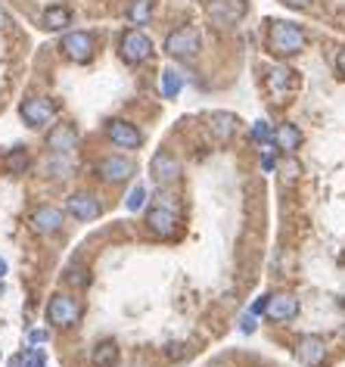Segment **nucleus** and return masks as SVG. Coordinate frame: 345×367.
Instances as JSON below:
<instances>
[{
  "label": "nucleus",
  "instance_id": "nucleus-25",
  "mask_svg": "<svg viewBox=\"0 0 345 367\" xmlns=\"http://www.w3.org/2000/svg\"><path fill=\"white\" fill-rule=\"evenodd\" d=\"M66 280H68L72 286H78V290H84V286H90V271H88L84 265H68Z\"/></svg>",
  "mask_w": 345,
  "mask_h": 367
},
{
  "label": "nucleus",
  "instance_id": "nucleus-26",
  "mask_svg": "<svg viewBox=\"0 0 345 367\" xmlns=\"http://www.w3.org/2000/svg\"><path fill=\"white\" fill-rule=\"evenodd\" d=\"M143 203H146V187L143 184H137V187H131L128 199H125V205H128V212H140Z\"/></svg>",
  "mask_w": 345,
  "mask_h": 367
},
{
  "label": "nucleus",
  "instance_id": "nucleus-20",
  "mask_svg": "<svg viewBox=\"0 0 345 367\" xmlns=\"http://www.w3.org/2000/svg\"><path fill=\"white\" fill-rule=\"evenodd\" d=\"M90 361H94V367H115L118 364V346L112 340L97 342L94 352H90Z\"/></svg>",
  "mask_w": 345,
  "mask_h": 367
},
{
  "label": "nucleus",
  "instance_id": "nucleus-33",
  "mask_svg": "<svg viewBox=\"0 0 345 367\" xmlns=\"http://www.w3.org/2000/svg\"><path fill=\"white\" fill-rule=\"evenodd\" d=\"M165 355H168V358H183L187 352H183V346H168L165 349Z\"/></svg>",
  "mask_w": 345,
  "mask_h": 367
},
{
  "label": "nucleus",
  "instance_id": "nucleus-6",
  "mask_svg": "<svg viewBox=\"0 0 345 367\" xmlns=\"http://www.w3.org/2000/svg\"><path fill=\"white\" fill-rule=\"evenodd\" d=\"M181 159L175 156V153L168 150H159L156 156H153V162H149V175H153V181L159 184V187H171V184L181 181Z\"/></svg>",
  "mask_w": 345,
  "mask_h": 367
},
{
  "label": "nucleus",
  "instance_id": "nucleus-37",
  "mask_svg": "<svg viewBox=\"0 0 345 367\" xmlns=\"http://www.w3.org/2000/svg\"><path fill=\"white\" fill-rule=\"evenodd\" d=\"M3 274H7V262L0 259V280H3Z\"/></svg>",
  "mask_w": 345,
  "mask_h": 367
},
{
  "label": "nucleus",
  "instance_id": "nucleus-30",
  "mask_svg": "<svg viewBox=\"0 0 345 367\" xmlns=\"http://www.w3.org/2000/svg\"><path fill=\"white\" fill-rule=\"evenodd\" d=\"M333 66H336L339 78L345 81V47H342V50H336V60H333Z\"/></svg>",
  "mask_w": 345,
  "mask_h": 367
},
{
  "label": "nucleus",
  "instance_id": "nucleus-12",
  "mask_svg": "<svg viewBox=\"0 0 345 367\" xmlns=\"http://www.w3.org/2000/svg\"><path fill=\"white\" fill-rule=\"evenodd\" d=\"M296 358L305 367H320L327 361V342L324 336H302L296 346Z\"/></svg>",
  "mask_w": 345,
  "mask_h": 367
},
{
  "label": "nucleus",
  "instance_id": "nucleus-3",
  "mask_svg": "<svg viewBox=\"0 0 345 367\" xmlns=\"http://www.w3.org/2000/svg\"><path fill=\"white\" fill-rule=\"evenodd\" d=\"M47 320L56 327V330H68V327H75L78 320H81V305H78V299H72V296H66V292H56L53 299L47 302Z\"/></svg>",
  "mask_w": 345,
  "mask_h": 367
},
{
  "label": "nucleus",
  "instance_id": "nucleus-18",
  "mask_svg": "<svg viewBox=\"0 0 345 367\" xmlns=\"http://www.w3.org/2000/svg\"><path fill=\"white\" fill-rule=\"evenodd\" d=\"M292 84H296V72L286 66H277L271 68V75H268V90H271L274 97H286L292 90Z\"/></svg>",
  "mask_w": 345,
  "mask_h": 367
},
{
  "label": "nucleus",
  "instance_id": "nucleus-28",
  "mask_svg": "<svg viewBox=\"0 0 345 367\" xmlns=\"http://www.w3.org/2000/svg\"><path fill=\"white\" fill-rule=\"evenodd\" d=\"M280 171H283V181H296V177L302 175V165L290 156V159H283V162H280Z\"/></svg>",
  "mask_w": 345,
  "mask_h": 367
},
{
  "label": "nucleus",
  "instance_id": "nucleus-16",
  "mask_svg": "<svg viewBox=\"0 0 345 367\" xmlns=\"http://www.w3.org/2000/svg\"><path fill=\"white\" fill-rule=\"evenodd\" d=\"M68 215H75L78 221H94V218H100V199L94 197V193H72L66 203Z\"/></svg>",
  "mask_w": 345,
  "mask_h": 367
},
{
  "label": "nucleus",
  "instance_id": "nucleus-2",
  "mask_svg": "<svg viewBox=\"0 0 345 367\" xmlns=\"http://www.w3.org/2000/svg\"><path fill=\"white\" fill-rule=\"evenodd\" d=\"M199 47H203V38H199V31L193 25H183L165 38V53L171 60H193L199 53Z\"/></svg>",
  "mask_w": 345,
  "mask_h": 367
},
{
  "label": "nucleus",
  "instance_id": "nucleus-38",
  "mask_svg": "<svg viewBox=\"0 0 345 367\" xmlns=\"http://www.w3.org/2000/svg\"><path fill=\"white\" fill-rule=\"evenodd\" d=\"M7 367H22V358H13V361H10Z\"/></svg>",
  "mask_w": 345,
  "mask_h": 367
},
{
  "label": "nucleus",
  "instance_id": "nucleus-5",
  "mask_svg": "<svg viewBox=\"0 0 345 367\" xmlns=\"http://www.w3.org/2000/svg\"><path fill=\"white\" fill-rule=\"evenodd\" d=\"M246 10H249L246 0H209L205 13H209V19L215 22L218 28H230V25H237V22L243 19Z\"/></svg>",
  "mask_w": 345,
  "mask_h": 367
},
{
  "label": "nucleus",
  "instance_id": "nucleus-36",
  "mask_svg": "<svg viewBox=\"0 0 345 367\" xmlns=\"http://www.w3.org/2000/svg\"><path fill=\"white\" fill-rule=\"evenodd\" d=\"M7 22H10V16H7V13H3V10H0V28L7 25Z\"/></svg>",
  "mask_w": 345,
  "mask_h": 367
},
{
  "label": "nucleus",
  "instance_id": "nucleus-24",
  "mask_svg": "<svg viewBox=\"0 0 345 367\" xmlns=\"http://www.w3.org/2000/svg\"><path fill=\"white\" fill-rule=\"evenodd\" d=\"M149 16H153V0H134L128 10V19L131 25H146Z\"/></svg>",
  "mask_w": 345,
  "mask_h": 367
},
{
  "label": "nucleus",
  "instance_id": "nucleus-27",
  "mask_svg": "<svg viewBox=\"0 0 345 367\" xmlns=\"http://www.w3.org/2000/svg\"><path fill=\"white\" fill-rule=\"evenodd\" d=\"M252 140H258V143H271L274 140V131H271V125L264 122V118H258V122L252 125Z\"/></svg>",
  "mask_w": 345,
  "mask_h": 367
},
{
  "label": "nucleus",
  "instance_id": "nucleus-11",
  "mask_svg": "<svg viewBox=\"0 0 345 367\" xmlns=\"http://www.w3.org/2000/svg\"><path fill=\"white\" fill-rule=\"evenodd\" d=\"M62 53L75 62H88L94 56V34L88 31H68L62 38Z\"/></svg>",
  "mask_w": 345,
  "mask_h": 367
},
{
  "label": "nucleus",
  "instance_id": "nucleus-23",
  "mask_svg": "<svg viewBox=\"0 0 345 367\" xmlns=\"http://www.w3.org/2000/svg\"><path fill=\"white\" fill-rule=\"evenodd\" d=\"M159 88H162L165 100H175L183 88V75L177 72V68H162V81H159Z\"/></svg>",
  "mask_w": 345,
  "mask_h": 367
},
{
  "label": "nucleus",
  "instance_id": "nucleus-14",
  "mask_svg": "<svg viewBox=\"0 0 345 367\" xmlns=\"http://www.w3.org/2000/svg\"><path fill=\"white\" fill-rule=\"evenodd\" d=\"M134 171H137V165L131 162V159H125V156H109V159H103V162L97 165V175H100L103 181H109V184L128 181Z\"/></svg>",
  "mask_w": 345,
  "mask_h": 367
},
{
  "label": "nucleus",
  "instance_id": "nucleus-35",
  "mask_svg": "<svg viewBox=\"0 0 345 367\" xmlns=\"http://www.w3.org/2000/svg\"><path fill=\"white\" fill-rule=\"evenodd\" d=\"M264 305H268V296H261V299L252 305V314H264Z\"/></svg>",
  "mask_w": 345,
  "mask_h": 367
},
{
  "label": "nucleus",
  "instance_id": "nucleus-32",
  "mask_svg": "<svg viewBox=\"0 0 345 367\" xmlns=\"http://www.w3.org/2000/svg\"><path fill=\"white\" fill-rule=\"evenodd\" d=\"M240 330H243V333H252V330H255V314H246V318L240 320Z\"/></svg>",
  "mask_w": 345,
  "mask_h": 367
},
{
  "label": "nucleus",
  "instance_id": "nucleus-15",
  "mask_svg": "<svg viewBox=\"0 0 345 367\" xmlns=\"http://www.w3.org/2000/svg\"><path fill=\"white\" fill-rule=\"evenodd\" d=\"M78 143V128L75 125H53L47 134V150L56 153V156H66V153L75 150Z\"/></svg>",
  "mask_w": 345,
  "mask_h": 367
},
{
  "label": "nucleus",
  "instance_id": "nucleus-7",
  "mask_svg": "<svg viewBox=\"0 0 345 367\" xmlns=\"http://www.w3.org/2000/svg\"><path fill=\"white\" fill-rule=\"evenodd\" d=\"M106 137L112 147H118V150H140V143H143V134L137 131V125L125 122V118H109Z\"/></svg>",
  "mask_w": 345,
  "mask_h": 367
},
{
  "label": "nucleus",
  "instance_id": "nucleus-1",
  "mask_svg": "<svg viewBox=\"0 0 345 367\" xmlns=\"http://www.w3.org/2000/svg\"><path fill=\"white\" fill-rule=\"evenodd\" d=\"M305 44H308V38H305L302 25L286 22V19L268 22V50H271L274 56H280V60L296 56V53H302L305 50Z\"/></svg>",
  "mask_w": 345,
  "mask_h": 367
},
{
  "label": "nucleus",
  "instance_id": "nucleus-4",
  "mask_svg": "<svg viewBox=\"0 0 345 367\" xmlns=\"http://www.w3.org/2000/svg\"><path fill=\"white\" fill-rule=\"evenodd\" d=\"M118 56H122L128 66H140L153 56V41H149L146 34L140 28H131V31L122 34V41H118Z\"/></svg>",
  "mask_w": 345,
  "mask_h": 367
},
{
  "label": "nucleus",
  "instance_id": "nucleus-9",
  "mask_svg": "<svg viewBox=\"0 0 345 367\" xmlns=\"http://www.w3.org/2000/svg\"><path fill=\"white\" fill-rule=\"evenodd\" d=\"M28 225L34 233H60L66 225V212L56 209V205H38V209L28 215Z\"/></svg>",
  "mask_w": 345,
  "mask_h": 367
},
{
  "label": "nucleus",
  "instance_id": "nucleus-17",
  "mask_svg": "<svg viewBox=\"0 0 345 367\" xmlns=\"http://www.w3.org/2000/svg\"><path fill=\"white\" fill-rule=\"evenodd\" d=\"M237 128H240V118L233 116V112H212V116H209L212 137H215V140H221V143H227L230 137L237 134Z\"/></svg>",
  "mask_w": 345,
  "mask_h": 367
},
{
  "label": "nucleus",
  "instance_id": "nucleus-13",
  "mask_svg": "<svg viewBox=\"0 0 345 367\" xmlns=\"http://www.w3.org/2000/svg\"><path fill=\"white\" fill-rule=\"evenodd\" d=\"M264 314L271 320H292L298 314V299L296 296H290V292H274V296H268V305H264Z\"/></svg>",
  "mask_w": 345,
  "mask_h": 367
},
{
  "label": "nucleus",
  "instance_id": "nucleus-8",
  "mask_svg": "<svg viewBox=\"0 0 345 367\" xmlns=\"http://www.w3.org/2000/svg\"><path fill=\"white\" fill-rule=\"evenodd\" d=\"M19 112H22L28 128H47L56 118V103H50L47 97H28V100L22 103Z\"/></svg>",
  "mask_w": 345,
  "mask_h": 367
},
{
  "label": "nucleus",
  "instance_id": "nucleus-22",
  "mask_svg": "<svg viewBox=\"0 0 345 367\" xmlns=\"http://www.w3.org/2000/svg\"><path fill=\"white\" fill-rule=\"evenodd\" d=\"M31 165V159H28V153L22 150V147H16V150H10L7 156L0 159V168L7 171V175H25V168Z\"/></svg>",
  "mask_w": 345,
  "mask_h": 367
},
{
  "label": "nucleus",
  "instance_id": "nucleus-34",
  "mask_svg": "<svg viewBox=\"0 0 345 367\" xmlns=\"http://www.w3.org/2000/svg\"><path fill=\"white\" fill-rule=\"evenodd\" d=\"M264 171H274V165H277V162H274V156H271V150H264Z\"/></svg>",
  "mask_w": 345,
  "mask_h": 367
},
{
  "label": "nucleus",
  "instance_id": "nucleus-29",
  "mask_svg": "<svg viewBox=\"0 0 345 367\" xmlns=\"http://www.w3.org/2000/svg\"><path fill=\"white\" fill-rule=\"evenodd\" d=\"M22 367H44V352L41 349H31V352L22 355Z\"/></svg>",
  "mask_w": 345,
  "mask_h": 367
},
{
  "label": "nucleus",
  "instance_id": "nucleus-21",
  "mask_svg": "<svg viewBox=\"0 0 345 367\" xmlns=\"http://www.w3.org/2000/svg\"><path fill=\"white\" fill-rule=\"evenodd\" d=\"M44 28L47 31H66L68 25H72V10L68 7H50L44 10Z\"/></svg>",
  "mask_w": 345,
  "mask_h": 367
},
{
  "label": "nucleus",
  "instance_id": "nucleus-10",
  "mask_svg": "<svg viewBox=\"0 0 345 367\" xmlns=\"http://www.w3.org/2000/svg\"><path fill=\"white\" fill-rule=\"evenodd\" d=\"M177 212L171 209V205H153V209L146 212V225H149V231L156 233V237H175L177 233Z\"/></svg>",
  "mask_w": 345,
  "mask_h": 367
},
{
  "label": "nucleus",
  "instance_id": "nucleus-19",
  "mask_svg": "<svg viewBox=\"0 0 345 367\" xmlns=\"http://www.w3.org/2000/svg\"><path fill=\"white\" fill-rule=\"evenodd\" d=\"M274 143H277L283 153H296L298 147H302V131H298L296 125H280V128L274 131Z\"/></svg>",
  "mask_w": 345,
  "mask_h": 367
},
{
  "label": "nucleus",
  "instance_id": "nucleus-31",
  "mask_svg": "<svg viewBox=\"0 0 345 367\" xmlns=\"http://www.w3.org/2000/svg\"><path fill=\"white\" fill-rule=\"evenodd\" d=\"M286 7H292V10H311L318 0H283Z\"/></svg>",
  "mask_w": 345,
  "mask_h": 367
}]
</instances>
